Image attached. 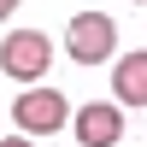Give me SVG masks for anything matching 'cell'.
<instances>
[{"mask_svg": "<svg viewBox=\"0 0 147 147\" xmlns=\"http://www.w3.org/2000/svg\"><path fill=\"white\" fill-rule=\"evenodd\" d=\"M12 124L24 136H53V129L71 124V100L59 88H41V82H24V94L12 100Z\"/></svg>", "mask_w": 147, "mask_h": 147, "instance_id": "obj_1", "label": "cell"}, {"mask_svg": "<svg viewBox=\"0 0 147 147\" xmlns=\"http://www.w3.org/2000/svg\"><path fill=\"white\" fill-rule=\"evenodd\" d=\"M65 53L77 59V65H106V59H118V24L106 18V12H77V18L65 24Z\"/></svg>", "mask_w": 147, "mask_h": 147, "instance_id": "obj_2", "label": "cell"}, {"mask_svg": "<svg viewBox=\"0 0 147 147\" xmlns=\"http://www.w3.org/2000/svg\"><path fill=\"white\" fill-rule=\"evenodd\" d=\"M0 71H6L12 82H41L47 71H53V41H47L41 30H12L6 41H0Z\"/></svg>", "mask_w": 147, "mask_h": 147, "instance_id": "obj_3", "label": "cell"}, {"mask_svg": "<svg viewBox=\"0 0 147 147\" xmlns=\"http://www.w3.org/2000/svg\"><path fill=\"white\" fill-rule=\"evenodd\" d=\"M71 129H77L82 147H118L124 141V106L118 100H88L77 118H71Z\"/></svg>", "mask_w": 147, "mask_h": 147, "instance_id": "obj_4", "label": "cell"}, {"mask_svg": "<svg viewBox=\"0 0 147 147\" xmlns=\"http://www.w3.org/2000/svg\"><path fill=\"white\" fill-rule=\"evenodd\" d=\"M112 100L118 106H147V47L118 53V65H112Z\"/></svg>", "mask_w": 147, "mask_h": 147, "instance_id": "obj_5", "label": "cell"}, {"mask_svg": "<svg viewBox=\"0 0 147 147\" xmlns=\"http://www.w3.org/2000/svg\"><path fill=\"white\" fill-rule=\"evenodd\" d=\"M0 147H35V136H6Z\"/></svg>", "mask_w": 147, "mask_h": 147, "instance_id": "obj_6", "label": "cell"}, {"mask_svg": "<svg viewBox=\"0 0 147 147\" xmlns=\"http://www.w3.org/2000/svg\"><path fill=\"white\" fill-rule=\"evenodd\" d=\"M12 12H18V0H0V24H6V18H12Z\"/></svg>", "mask_w": 147, "mask_h": 147, "instance_id": "obj_7", "label": "cell"}, {"mask_svg": "<svg viewBox=\"0 0 147 147\" xmlns=\"http://www.w3.org/2000/svg\"><path fill=\"white\" fill-rule=\"evenodd\" d=\"M136 6H147V0H136Z\"/></svg>", "mask_w": 147, "mask_h": 147, "instance_id": "obj_8", "label": "cell"}]
</instances>
